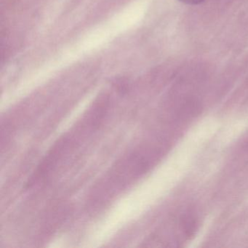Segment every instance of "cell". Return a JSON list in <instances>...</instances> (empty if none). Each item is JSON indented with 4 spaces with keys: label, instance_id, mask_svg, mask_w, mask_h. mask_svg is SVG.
<instances>
[{
    "label": "cell",
    "instance_id": "6da1fadb",
    "mask_svg": "<svg viewBox=\"0 0 248 248\" xmlns=\"http://www.w3.org/2000/svg\"><path fill=\"white\" fill-rule=\"evenodd\" d=\"M178 1L187 5H198L202 2L204 0H178Z\"/></svg>",
    "mask_w": 248,
    "mask_h": 248
}]
</instances>
